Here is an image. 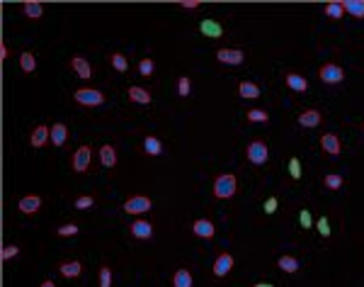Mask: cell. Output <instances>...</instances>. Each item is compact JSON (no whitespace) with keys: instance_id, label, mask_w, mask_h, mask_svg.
Masks as SVG:
<instances>
[{"instance_id":"16","label":"cell","mask_w":364,"mask_h":287,"mask_svg":"<svg viewBox=\"0 0 364 287\" xmlns=\"http://www.w3.org/2000/svg\"><path fill=\"white\" fill-rule=\"evenodd\" d=\"M287 85L291 90H296V93H306L309 90V80L304 76H299V73H287Z\"/></svg>"},{"instance_id":"14","label":"cell","mask_w":364,"mask_h":287,"mask_svg":"<svg viewBox=\"0 0 364 287\" xmlns=\"http://www.w3.org/2000/svg\"><path fill=\"white\" fill-rule=\"evenodd\" d=\"M321 119H323V115H321L318 110H304V112L299 115V124H301V127H318Z\"/></svg>"},{"instance_id":"45","label":"cell","mask_w":364,"mask_h":287,"mask_svg":"<svg viewBox=\"0 0 364 287\" xmlns=\"http://www.w3.org/2000/svg\"><path fill=\"white\" fill-rule=\"evenodd\" d=\"M41 287H56V285H54V280H44V283H41Z\"/></svg>"},{"instance_id":"25","label":"cell","mask_w":364,"mask_h":287,"mask_svg":"<svg viewBox=\"0 0 364 287\" xmlns=\"http://www.w3.org/2000/svg\"><path fill=\"white\" fill-rule=\"evenodd\" d=\"M343 7H345V12H350L352 17H364V2L362 0H345Z\"/></svg>"},{"instance_id":"40","label":"cell","mask_w":364,"mask_h":287,"mask_svg":"<svg viewBox=\"0 0 364 287\" xmlns=\"http://www.w3.org/2000/svg\"><path fill=\"white\" fill-rule=\"evenodd\" d=\"M92 205H95L92 197H78V200H75V207H78V210H88V207H92Z\"/></svg>"},{"instance_id":"37","label":"cell","mask_w":364,"mask_h":287,"mask_svg":"<svg viewBox=\"0 0 364 287\" xmlns=\"http://www.w3.org/2000/svg\"><path fill=\"white\" fill-rule=\"evenodd\" d=\"M78 231H80V229H78V224H63V227L56 231V234H58V236H75Z\"/></svg>"},{"instance_id":"26","label":"cell","mask_w":364,"mask_h":287,"mask_svg":"<svg viewBox=\"0 0 364 287\" xmlns=\"http://www.w3.org/2000/svg\"><path fill=\"white\" fill-rule=\"evenodd\" d=\"M144 149H146V153H148V156H161V153H163V144H161L156 136H146Z\"/></svg>"},{"instance_id":"7","label":"cell","mask_w":364,"mask_h":287,"mask_svg":"<svg viewBox=\"0 0 364 287\" xmlns=\"http://www.w3.org/2000/svg\"><path fill=\"white\" fill-rule=\"evenodd\" d=\"M216 58L221 61V63H228V66H238V63H243L245 54H243L240 49H218V51H216Z\"/></svg>"},{"instance_id":"10","label":"cell","mask_w":364,"mask_h":287,"mask_svg":"<svg viewBox=\"0 0 364 287\" xmlns=\"http://www.w3.org/2000/svg\"><path fill=\"white\" fill-rule=\"evenodd\" d=\"M129 231H131V236H136V239H151V236H153V224H151V222H144V219H136Z\"/></svg>"},{"instance_id":"9","label":"cell","mask_w":364,"mask_h":287,"mask_svg":"<svg viewBox=\"0 0 364 287\" xmlns=\"http://www.w3.org/2000/svg\"><path fill=\"white\" fill-rule=\"evenodd\" d=\"M19 212H24V214H36L39 207H41V197L39 195H27V197H22L19 200Z\"/></svg>"},{"instance_id":"17","label":"cell","mask_w":364,"mask_h":287,"mask_svg":"<svg viewBox=\"0 0 364 287\" xmlns=\"http://www.w3.org/2000/svg\"><path fill=\"white\" fill-rule=\"evenodd\" d=\"M100 161H102L105 168H114V166H117V151H114V146L105 144V146L100 149Z\"/></svg>"},{"instance_id":"19","label":"cell","mask_w":364,"mask_h":287,"mask_svg":"<svg viewBox=\"0 0 364 287\" xmlns=\"http://www.w3.org/2000/svg\"><path fill=\"white\" fill-rule=\"evenodd\" d=\"M129 97H131V102H139V105H148L151 102V93L146 88H139V85L129 88Z\"/></svg>"},{"instance_id":"20","label":"cell","mask_w":364,"mask_h":287,"mask_svg":"<svg viewBox=\"0 0 364 287\" xmlns=\"http://www.w3.org/2000/svg\"><path fill=\"white\" fill-rule=\"evenodd\" d=\"M19 68H22L24 73H34L36 71V56L32 51H22V54H19Z\"/></svg>"},{"instance_id":"41","label":"cell","mask_w":364,"mask_h":287,"mask_svg":"<svg viewBox=\"0 0 364 287\" xmlns=\"http://www.w3.org/2000/svg\"><path fill=\"white\" fill-rule=\"evenodd\" d=\"M299 222H301V227H306V229H309L311 224H313V219H311V212L309 210H301V212H299Z\"/></svg>"},{"instance_id":"1","label":"cell","mask_w":364,"mask_h":287,"mask_svg":"<svg viewBox=\"0 0 364 287\" xmlns=\"http://www.w3.org/2000/svg\"><path fill=\"white\" fill-rule=\"evenodd\" d=\"M236 190H238V180L231 173H223V175H218L214 180V197H218V200H231L236 195Z\"/></svg>"},{"instance_id":"11","label":"cell","mask_w":364,"mask_h":287,"mask_svg":"<svg viewBox=\"0 0 364 287\" xmlns=\"http://www.w3.org/2000/svg\"><path fill=\"white\" fill-rule=\"evenodd\" d=\"M192 231H194L199 239H211V236L216 234L214 224H211L209 219H197V222H194V227H192Z\"/></svg>"},{"instance_id":"34","label":"cell","mask_w":364,"mask_h":287,"mask_svg":"<svg viewBox=\"0 0 364 287\" xmlns=\"http://www.w3.org/2000/svg\"><path fill=\"white\" fill-rule=\"evenodd\" d=\"M100 287H112V270L107 266L100 268Z\"/></svg>"},{"instance_id":"39","label":"cell","mask_w":364,"mask_h":287,"mask_svg":"<svg viewBox=\"0 0 364 287\" xmlns=\"http://www.w3.org/2000/svg\"><path fill=\"white\" fill-rule=\"evenodd\" d=\"M316 227H318V234H321V236H330V224H328V219L326 217H321V219H318V222H316Z\"/></svg>"},{"instance_id":"22","label":"cell","mask_w":364,"mask_h":287,"mask_svg":"<svg viewBox=\"0 0 364 287\" xmlns=\"http://www.w3.org/2000/svg\"><path fill=\"white\" fill-rule=\"evenodd\" d=\"M326 17H330V19L345 17V7H343L340 0H330V2H328L326 5Z\"/></svg>"},{"instance_id":"6","label":"cell","mask_w":364,"mask_h":287,"mask_svg":"<svg viewBox=\"0 0 364 287\" xmlns=\"http://www.w3.org/2000/svg\"><path fill=\"white\" fill-rule=\"evenodd\" d=\"M151 210V200L144 197V195H136V197H131L124 202V212L127 214H144V212Z\"/></svg>"},{"instance_id":"31","label":"cell","mask_w":364,"mask_h":287,"mask_svg":"<svg viewBox=\"0 0 364 287\" xmlns=\"http://www.w3.org/2000/svg\"><path fill=\"white\" fill-rule=\"evenodd\" d=\"M153 71H156V63H153L151 58H141V61H139V73L144 78H151Z\"/></svg>"},{"instance_id":"2","label":"cell","mask_w":364,"mask_h":287,"mask_svg":"<svg viewBox=\"0 0 364 287\" xmlns=\"http://www.w3.org/2000/svg\"><path fill=\"white\" fill-rule=\"evenodd\" d=\"M245 156H248V161L255 163V166L267 163V158H270L267 144H265V141H250V144H248V149H245Z\"/></svg>"},{"instance_id":"35","label":"cell","mask_w":364,"mask_h":287,"mask_svg":"<svg viewBox=\"0 0 364 287\" xmlns=\"http://www.w3.org/2000/svg\"><path fill=\"white\" fill-rule=\"evenodd\" d=\"M270 115L265 112V110H250L248 112V122H267Z\"/></svg>"},{"instance_id":"3","label":"cell","mask_w":364,"mask_h":287,"mask_svg":"<svg viewBox=\"0 0 364 287\" xmlns=\"http://www.w3.org/2000/svg\"><path fill=\"white\" fill-rule=\"evenodd\" d=\"M73 97H75V102H80L85 107H97V105L105 102V95L100 90H92V88H80V90L73 93Z\"/></svg>"},{"instance_id":"24","label":"cell","mask_w":364,"mask_h":287,"mask_svg":"<svg viewBox=\"0 0 364 287\" xmlns=\"http://www.w3.org/2000/svg\"><path fill=\"white\" fill-rule=\"evenodd\" d=\"M66 136H68L66 124H54L51 127V141H54V146H63L66 144Z\"/></svg>"},{"instance_id":"38","label":"cell","mask_w":364,"mask_h":287,"mask_svg":"<svg viewBox=\"0 0 364 287\" xmlns=\"http://www.w3.org/2000/svg\"><path fill=\"white\" fill-rule=\"evenodd\" d=\"M289 173L294 180H299L301 178V163H299V158H291L289 161Z\"/></svg>"},{"instance_id":"36","label":"cell","mask_w":364,"mask_h":287,"mask_svg":"<svg viewBox=\"0 0 364 287\" xmlns=\"http://www.w3.org/2000/svg\"><path fill=\"white\" fill-rule=\"evenodd\" d=\"M17 256H19L17 246H5V249L0 251V258H2V261H10V258H17Z\"/></svg>"},{"instance_id":"43","label":"cell","mask_w":364,"mask_h":287,"mask_svg":"<svg viewBox=\"0 0 364 287\" xmlns=\"http://www.w3.org/2000/svg\"><path fill=\"white\" fill-rule=\"evenodd\" d=\"M182 7H187V10H194V7H199V0H184V2H180Z\"/></svg>"},{"instance_id":"27","label":"cell","mask_w":364,"mask_h":287,"mask_svg":"<svg viewBox=\"0 0 364 287\" xmlns=\"http://www.w3.org/2000/svg\"><path fill=\"white\" fill-rule=\"evenodd\" d=\"M173 285L175 287H192V275H189V270H175V278H173Z\"/></svg>"},{"instance_id":"30","label":"cell","mask_w":364,"mask_h":287,"mask_svg":"<svg viewBox=\"0 0 364 287\" xmlns=\"http://www.w3.org/2000/svg\"><path fill=\"white\" fill-rule=\"evenodd\" d=\"M109 58H112V66H114L119 73H124V71L129 68V61H127V56H124V54H112Z\"/></svg>"},{"instance_id":"42","label":"cell","mask_w":364,"mask_h":287,"mask_svg":"<svg viewBox=\"0 0 364 287\" xmlns=\"http://www.w3.org/2000/svg\"><path fill=\"white\" fill-rule=\"evenodd\" d=\"M274 210H277V197H270V200L265 202V212H267V214H274Z\"/></svg>"},{"instance_id":"15","label":"cell","mask_w":364,"mask_h":287,"mask_svg":"<svg viewBox=\"0 0 364 287\" xmlns=\"http://www.w3.org/2000/svg\"><path fill=\"white\" fill-rule=\"evenodd\" d=\"M321 146H323V151L330 153V156H338L340 153V139L335 134H323L321 136Z\"/></svg>"},{"instance_id":"32","label":"cell","mask_w":364,"mask_h":287,"mask_svg":"<svg viewBox=\"0 0 364 287\" xmlns=\"http://www.w3.org/2000/svg\"><path fill=\"white\" fill-rule=\"evenodd\" d=\"M189 88H192L189 78H187V76H180V80H178V95H180V97H187V95H189Z\"/></svg>"},{"instance_id":"13","label":"cell","mask_w":364,"mask_h":287,"mask_svg":"<svg viewBox=\"0 0 364 287\" xmlns=\"http://www.w3.org/2000/svg\"><path fill=\"white\" fill-rule=\"evenodd\" d=\"M71 68L78 73L80 78H90L92 76V68H90V63H88V58H83V56H73L71 58Z\"/></svg>"},{"instance_id":"23","label":"cell","mask_w":364,"mask_h":287,"mask_svg":"<svg viewBox=\"0 0 364 287\" xmlns=\"http://www.w3.org/2000/svg\"><path fill=\"white\" fill-rule=\"evenodd\" d=\"M22 10H24V15L29 19H41V15H44V5H41V2H32V0L24 2Z\"/></svg>"},{"instance_id":"46","label":"cell","mask_w":364,"mask_h":287,"mask_svg":"<svg viewBox=\"0 0 364 287\" xmlns=\"http://www.w3.org/2000/svg\"><path fill=\"white\" fill-rule=\"evenodd\" d=\"M255 287H272V285H265V283H257Z\"/></svg>"},{"instance_id":"8","label":"cell","mask_w":364,"mask_h":287,"mask_svg":"<svg viewBox=\"0 0 364 287\" xmlns=\"http://www.w3.org/2000/svg\"><path fill=\"white\" fill-rule=\"evenodd\" d=\"M233 268V256L231 253H221L216 258V263H214V275L216 278H223V275H228Z\"/></svg>"},{"instance_id":"29","label":"cell","mask_w":364,"mask_h":287,"mask_svg":"<svg viewBox=\"0 0 364 287\" xmlns=\"http://www.w3.org/2000/svg\"><path fill=\"white\" fill-rule=\"evenodd\" d=\"M277 266L284 270V273H289V275H291V273H296V270H299V261H296L294 256H282V258L277 261Z\"/></svg>"},{"instance_id":"33","label":"cell","mask_w":364,"mask_h":287,"mask_svg":"<svg viewBox=\"0 0 364 287\" xmlns=\"http://www.w3.org/2000/svg\"><path fill=\"white\" fill-rule=\"evenodd\" d=\"M343 185V178L338 175V173H330V175H326V188H330V190H338Z\"/></svg>"},{"instance_id":"28","label":"cell","mask_w":364,"mask_h":287,"mask_svg":"<svg viewBox=\"0 0 364 287\" xmlns=\"http://www.w3.org/2000/svg\"><path fill=\"white\" fill-rule=\"evenodd\" d=\"M199 29L204 32V34H209V37H214V39L221 37V24H218V22H214V19H204Z\"/></svg>"},{"instance_id":"4","label":"cell","mask_w":364,"mask_h":287,"mask_svg":"<svg viewBox=\"0 0 364 287\" xmlns=\"http://www.w3.org/2000/svg\"><path fill=\"white\" fill-rule=\"evenodd\" d=\"M318 78H321L323 83H328V85H335V83H340V80L345 78V73H343L340 66H335V63H326V66L318 68Z\"/></svg>"},{"instance_id":"5","label":"cell","mask_w":364,"mask_h":287,"mask_svg":"<svg viewBox=\"0 0 364 287\" xmlns=\"http://www.w3.org/2000/svg\"><path fill=\"white\" fill-rule=\"evenodd\" d=\"M90 161H92L90 146H80L78 151L73 153V171H75V173H85L88 168H90Z\"/></svg>"},{"instance_id":"18","label":"cell","mask_w":364,"mask_h":287,"mask_svg":"<svg viewBox=\"0 0 364 287\" xmlns=\"http://www.w3.org/2000/svg\"><path fill=\"white\" fill-rule=\"evenodd\" d=\"M58 273H61L63 278H80L83 266H80L78 261H68V263H61V266H58Z\"/></svg>"},{"instance_id":"21","label":"cell","mask_w":364,"mask_h":287,"mask_svg":"<svg viewBox=\"0 0 364 287\" xmlns=\"http://www.w3.org/2000/svg\"><path fill=\"white\" fill-rule=\"evenodd\" d=\"M238 93H240V97H245V100H255V97H260V88L255 83H250V80H243L238 85Z\"/></svg>"},{"instance_id":"44","label":"cell","mask_w":364,"mask_h":287,"mask_svg":"<svg viewBox=\"0 0 364 287\" xmlns=\"http://www.w3.org/2000/svg\"><path fill=\"white\" fill-rule=\"evenodd\" d=\"M0 58H7V46L5 44H0Z\"/></svg>"},{"instance_id":"12","label":"cell","mask_w":364,"mask_h":287,"mask_svg":"<svg viewBox=\"0 0 364 287\" xmlns=\"http://www.w3.org/2000/svg\"><path fill=\"white\" fill-rule=\"evenodd\" d=\"M49 139H51V129H49V127H44V124H39L34 132H32V136H29L32 146H36V149H39V146H44Z\"/></svg>"}]
</instances>
